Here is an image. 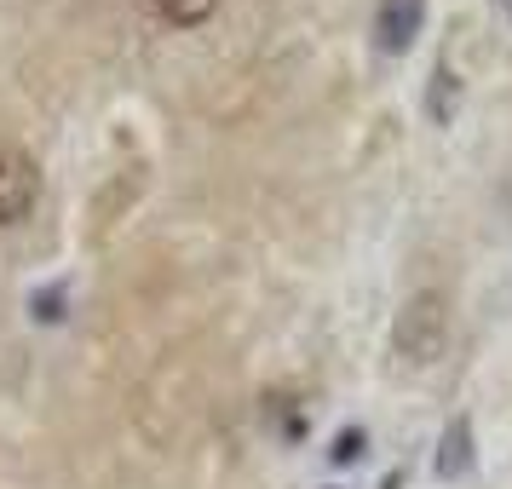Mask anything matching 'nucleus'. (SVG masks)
<instances>
[{"mask_svg":"<svg viewBox=\"0 0 512 489\" xmlns=\"http://www.w3.org/2000/svg\"><path fill=\"white\" fill-rule=\"evenodd\" d=\"M41 196V173L12 139H0V225H18Z\"/></svg>","mask_w":512,"mask_h":489,"instance_id":"f03ea898","label":"nucleus"},{"mask_svg":"<svg viewBox=\"0 0 512 489\" xmlns=\"http://www.w3.org/2000/svg\"><path fill=\"white\" fill-rule=\"evenodd\" d=\"M466 461H472V426H466V420H449V432H443V455H438V478H461Z\"/></svg>","mask_w":512,"mask_h":489,"instance_id":"20e7f679","label":"nucleus"},{"mask_svg":"<svg viewBox=\"0 0 512 489\" xmlns=\"http://www.w3.org/2000/svg\"><path fill=\"white\" fill-rule=\"evenodd\" d=\"M420 18H426V0H380L374 6V35L386 52H403L420 35Z\"/></svg>","mask_w":512,"mask_h":489,"instance_id":"7ed1b4c3","label":"nucleus"},{"mask_svg":"<svg viewBox=\"0 0 512 489\" xmlns=\"http://www.w3.org/2000/svg\"><path fill=\"white\" fill-rule=\"evenodd\" d=\"M501 6H507V18H512V0H501Z\"/></svg>","mask_w":512,"mask_h":489,"instance_id":"6e6552de","label":"nucleus"},{"mask_svg":"<svg viewBox=\"0 0 512 489\" xmlns=\"http://www.w3.org/2000/svg\"><path fill=\"white\" fill-rule=\"evenodd\" d=\"M213 6H219V0H156V12H162L167 24H179V29L208 24V18H213Z\"/></svg>","mask_w":512,"mask_h":489,"instance_id":"39448f33","label":"nucleus"},{"mask_svg":"<svg viewBox=\"0 0 512 489\" xmlns=\"http://www.w3.org/2000/svg\"><path fill=\"white\" fill-rule=\"evenodd\" d=\"M363 455V432H340V443H334V461H357Z\"/></svg>","mask_w":512,"mask_h":489,"instance_id":"423d86ee","label":"nucleus"},{"mask_svg":"<svg viewBox=\"0 0 512 489\" xmlns=\"http://www.w3.org/2000/svg\"><path fill=\"white\" fill-rule=\"evenodd\" d=\"M58 305H64V294H35V317H41V323H52V317H64Z\"/></svg>","mask_w":512,"mask_h":489,"instance_id":"0eeeda50","label":"nucleus"},{"mask_svg":"<svg viewBox=\"0 0 512 489\" xmlns=\"http://www.w3.org/2000/svg\"><path fill=\"white\" fill-rule=\"evenodd\" d=\"M397 357L409 363H438L443 340H449V311H443V294H415V300L397 311Z\"/></svg>","mask_w":512,"mask_h":489,"instance_id":"f257e3e1","label":"nucleus"}]
</instances>
